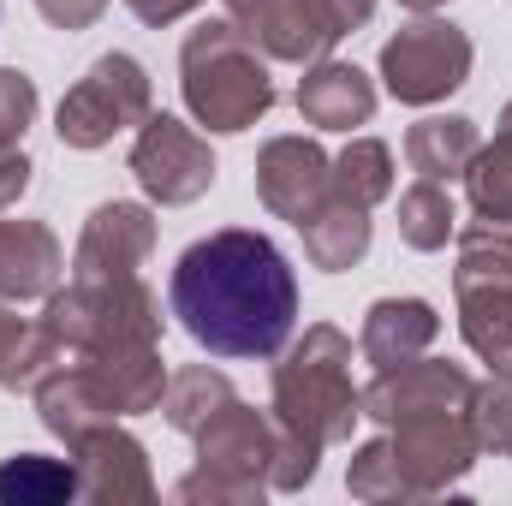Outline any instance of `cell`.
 Wrapping results in <instances>:
<instances>
[{"instance_id":"obj_1","label":"cell","mask_w":512,"mask_h":506,"mask_svg":"<svg viewBox=\"0 0 512 506\" xmlns=\"http://www.w3.org/2000/svg\"><path fill=\"white\" fill-rule=\"evenodd\" d=\"M167 304L215 358H280L298 328V274L268 233L221 227L173 262Z\"/></svg>"},{"instance_id":"obj_2","label":"cell","mask_w":512,"mask_h":506,"mask_svg":"<svg viewBox=\"0 0 512 506\" xmlns=\"http://www.w3.org/2000/svg\"><path fill=\"white\" fill-rule=\"evenodd\" d=\"M274 495H298L316 483V465L328 447L352 441V423L364 417V387H352V340L334 322H310L298 340H286L274 387Z\"/></svg>"},{"instance_id":"obj_3","label":"cell","mask_w":512,"mask_h":506,"mask_svg":"<svg viewBox=\"0 0 512 506\" xmlns=\"http://www.w3.org/2000/svg\"><path fill=\"white\" fill-rule=\"evenodd\" d=\"M179 90L191 120L209 131H251L274 108V78H268V54L256 48V36L233 18H209L185 36L179 48Z\"/></svg>"},{"instance_id":"obj_4","label":"cell","mask_w":512,"mask_h":506,"mask_svg":"<svg viewBox=\"0 0 512 506\" xmlns=\"http://www.w3.org/2000/svg\"><path fill=\"white\" fill-rule=\"evenodd\" d=\"M42 322L54 328L66 358H102V352H126V346H161V298L137 274L66 280V292L54 286Z\"/></svg>"},{"instance_id":"obj_5","label":"cell","mask_w":512,"mask_h":506,"mask_svg":"<svg viewBox=\"0 0 512 506\" xmlns=\"http://www.w3.org/2000/svg\"><path fill=\"white\" fill-rule=\"evenodd\" d=\"M197 471L173 483L179 501H209V506H256L274 483V417L251 411L245 399H233L227 411H215L197 435Z\"/></svg>"},{"instance_id":"obj_6","label":"cell","mask_w":512,"mask_h":506,"mask_svg":"<svg viewBox=\"0 0 512 506\" xmlns=\"http://www.w3.org/2000/svg\"><path fill=\"white\" fill-rule=\"evenodd\" d=\"M453 292H459V334L465 346L512 376V221H471L459 233V268H453Z\"/></svg>"},{"instance_id":"obj_7","label":"cell","mask_w":512,"mask_h":506,"mask_svg":"<svg viewBox=\"0 0 512 506\" xmlns=\"http://www.w3.org/2000/svg\"><path fill=\"white\" fill-rule=\"evenodd\" d=\"M155 90H149V72L131 60V54H102L66 96H60V114H54V131L66 149H102L114 143L120 131H137L155 108Z\"/></svg>"},{"instance_id":"obj_8","label":"cell","mask_w":512,"mask_h":506,"mask_svg":"<svg viewBox=\"0 0 512 506\" xmlns=\"http://www.w3.org/2000/svg\"><path fill=\"white\" fill-rule=\"evenodd\" d=\"M471 60H477V48L459 24L417 12V24H405L399 36L382 42V84L405 108H435L471 78Z\"/></svg>"},{"instance_id":"obj_9","label":"cell","mask_w":512,"mask_h":506,"mask_svg":"<svg viewBox=\"0 0 512 506\" xmlns=\"http://www.w3.org/2000/svg\"><path fill=\"white\" fill-rule=\"evenodd\" d=\"M387 453L399 465V483L411 501H435L447 489H459L477 465V429L465 411H435V417H405L387 435Z\"/></svg>"},{"instance_id":"obj_10","label":"cell","mask_w":512,"mask_h":506,"mask_svg":"<svg viewBox=\"0 0 512 506\" xmlns=\"http://www.w3.org/2000/svg\"><path fill=\"white\" fill-rule=\"evenodd\" d=\"M131 173L143 185L149 203L161 209H185L197 197H209L215 185V155H209V137L173 120V114H149L137 126V143H131Z\"/></svg>"},{"instance_id":"obj_11","label":"cell","mask_w":512,"mask_h":506,"mask_svg":"<svg viewBox=\"0 0 512 506\" xmlns=\"http://www.w3.org/2000/svg\"><path fill=\"white\" fill-rule=\"evenodd\" d=\"M376 18V0H268L251 18V36L268 60L316 66L340 48V36L364 30Z\"/></svg>"},{"instance_id":"obj_12","label":"cell","mask_w":512,"mask_h":506,"mask_svg":"<svg viewBox=\"0 0 512 506\" xmlns=\"http://www.w3.org/2000/svg\"><path fill=\"white\" fill-rule=\"evenodd\" d=\"M471 387L465 364H447V358H405V364H387L376 370V381L364 387V417L370 423H405V417H435V411H465L471 405Z\"/></svg>"},{"instance_id":"obj_13","label":"cell","mask_w":512,"mask_h":506,"mask_svg":"<svg viewBox=\"0 0 512 506\" xmlns=\"http://www.w3.org/2000/svg\"><path fill=\"white\" fill-rule=\"evenodd\" d=\"M334 191V155L316 137H268L256 155V197L280 221H310Z\"/></svg>"},{"instance_id":"obj_14","label":"cell","mask_w":512,"mask_h":506,"mask_svg":"<svg viewBox=\"0 0 512 506\" xmlns=\"http://www.w3.org/2000/svg\"><path fill=\"white\" fill-rule=\"evenodd\" d=\"M72 465H78V501H96V506L155 501V477H149L143 441L126 435L120 423H102V429L78 435L72 441Z\"/></svg>"},{"instance_id":"obj_15","label":"cell","mask_w":512,"mask_h":506,"mask_svg":"<svg viewBox=\"0 0 512 506\" xmlns=\"http://www.w3.org/2000/svg\"><path fill=\"white\" fill-rule=\"evenodd\" d=\"M155 256V215L143 203H102L90 209L78 251H72V280H114V274H137Z\"/></svg>"},{"instance_id":"obj_16","label":"cell","mask_w":512,"mask_h":506,"mask_svg":"<svg viewBox=\"0 0 512 506\" xmlns=\"http://www.w3.org/2000/svg\"><path fill=\"white\" fill-rule=\"evenodd\" d=\"M298 114L322 131L370 126V114H376V84H370V72H358L352 60H316V66H304Z\"/></svg>"},{"instance_id":"obj_17","label":"cell","mask_w":512,"mask_h":506,"mask_svg":"<svg viewBox=\"0 0 512 506\" xmlns=\"http://www.w3.org/2000/svg\"><path fill=\"white\" fill-rule=\"evenodd\" d=\"M66 274V251L54 239V227L42 221H0V298L24 304V298H48Z\"/></svg>"},{"instance_id":"obj_18","label":"cell","mask_w":512,"mask_h":506,"mask_svg":"<svg viewBox=\"0 0 512 506\" xmlns=\"http://www.w3.org/2000/svg\"><path fill=\"white\" fill-rule=\"evenodd\" d=\"M435 334H441V316H435L429 298H376V304L364 310L358 352H364V364L387 370V364L423 358V352L435 346Z\"/></svg>"},{"instance_id":"obj_19","label":"cell","mask_w":512,"mask_h":506,"mask_svg":"<svg viewBox=\"0 0 512 506\" xmlns=\"http://www.w3.org/2000/svg\"><path fill=\"white\" fill-rule=\"evenodd\" d=\"M30 393H36V411H42L48 435H60L66 447H72L78 435L102 429V423H120V417H114V405L102 399V387L90 381V370H84L78 358H72V364H54V370L36 381Z\"/></svg>"},{"instance_id":"obj_20","label":"cell","mask_w":512,"mask_h":506,"mask_svg":"<svg viewBox=\"0 0 512 506\" xmlns=\"http://www.w3.org/2000/svg\"><path fill=\"white\" fill-rule=\"evenodd\" d=\"M90 381L102 387V399L114 405V417H143V411H161V393H167V364H161V346H126V352H102V358H78Z\"/></svg>"},{"instance_id":"obj_21","label":"cell","mask_w":512,"mask_h":506,"mask_svg":"<svg viewBox=\"0 0 512 506\" xmlns=\"http://www.w3.org/2000/svg\"><path fill=\"white\" fill-rule=\"evenodd\" d=\"M298 233H304V256H310L316 268L346 274V268H358V262H364L376 221H370V209H364V203H352L346 191H328V203H322L310 221H298Z\"/></svg>"},{"instance_id":"obj_22","label":"cell","mask_w":512,"mask_h":506,"mask_svg":"<svg viewBox=\"0 0 512 506\" xmlns=\"http://www.w3.org/2000/svg\"><path fill=\"white\" fill-rule=\"evenodd\" d=\"M477 149H483V131H477V120H465V114H429V120H417V126L405 131L411 173L417 179H435V185L465 179V167H471Z\"/></svg>"},{"instance_id":"obj_23","label":"cell","mask_w":512,"mask_h":506,"mask_svg":"<svg viewBox=\"0 0 512 506\" xmlns=\"http://www.w3.org/2000/svg\"><path fill=\"white\" fill-rule=\"evenodd\" d=\"M30 120H36V78L0 66V215L30 191V155H24Z\"/></svg>"},{"instance_id":"obj_24","label":"cell","mask_w":512,"mask_h":506,"mask_svg":"<svg viewBox=\"0 0 512 506\" xmlns=\"http://www.w3.org/2000/svg\"><path fill=\"white\" fill-rule=\"evenodd\" d=\"M0 501L6 506H66L78 501V465L48 453H12L0 465Z\"/></svg>"},{"instance_id":"obj_25","label":"cell","mask_w":512,"mask_h":506,"mask_svg":"<svg viewBox=\"0 0 512 506\" xmlns=\"http://www.w3.org/2000/svg\"><path fill=\"white\" fill-rule=\"evenodd\" d=\"M239 393H233V381L221 376V370H209V364H185V370H173L167 376V393H161V411H167V423L179 429V435H197L215 411H227Z\"/></svg>"},{"instance_id":"obj_26","label":"cell","mask_w":512,"mask_h":506,"mask_svg":"<svg viewBox=\"0 0 512 506\" xmlns=\"http://www.w3.org/2000/svg\"><path fill=\"white\" fill-rule=\"evenodd\" d=\"M453 233H459V209H453L447 185L417 179V185L399 197V239H405L411 251H447Z\"/></svg>"},{"instance_id":"obj_27","label":"cell","mask_w":512,"mask_h":506,"mask_svg":"<svg viewBox=\"0 0 512 506\" xmlns=\"http://www.w3.org/2000/svg\"><path fill=\"white\" fill-rule=\"evenodd\" d=\"M334 191H346L364 209L387 203L393 197V149H387L382 137H352L334 155Z\"/></svg>"},{"instance_id":"obj_28","label":"cell","mask_w":512,"mask_h":506,"mask_svg":"<svg viewBox=\"0 0 512 506\" xmlns=\"http://www.w3.org/2000/svg\"><path fill=\"white\" fill-rule=\"evenodd\" d=\"M54 364H66V346L54 340V328H48L42 316H36V322H18V334H12L6 352H0V387H6V393H30Z\"/></svg>"},{"instance_id":"obj_29","label":"cell","mask_w":512,"mask_h":506,"mask_svg":"<svg viewBox=\"0 0 512 506\" xmlns=\"http://www.w3.org/2000/svg\"><path fill=\"white\" fill-rule=\"evenodd\" d=\"M465 191L483 221H512V131H495V143H483L471 155Z\"/></svg>"},{"instance_id":"obj_30","label":"cell","mask_w":512,"mask_h":506,"mask_svg":"<svg viewBox=\"0 0 512 506\" xmlns=\"http://www.w3.org/2000/svg\"><path fill=\"white\" fill-rule=\"evenodd\" d=\"M465 417H471V429H477V447H483V453L512 459V376L495 370L489 381H477V387H471Z\"/></svg>"},{"instance_id":"obj_31","label":"cell","mask_w":512,"mask_h":506,"mask_svg":"<svg viewBox=\"0 0 512 506\" xmlns=\"http://www.w3.org/2000/svg\"><path fill=\"white\" fill-rule=\"evenodd\" d=\"M346 489H352V501H370V506L411 501L405 483H399V465H393V453H387V435L382 441H364V447L352 453V465H346Z\"/></svg>"},{"instance_id":"obj_32","label":"cell","mask_w":512,"mask_h":506,"mask_svg":"<svg viewBox=\"0 0 512 506\" xmlns=\"http://www.w3.org/2000/svg\"><path fill=\"white\" fill-rule=\"evenodd\" d=\"M36 12H42L54 30H90V24L108 12V0H36Z\"/></svg>"},{"instance_id":"obj_33","label":"cell","mask_w":512,"mask_h":506,"mask_svg":"<svg viewBox=\"0 0 512 506\" xmlns=\"http://www.w3.org/2000/svg\"><path fill=\"white\" fill-rule=\"evenodd\" d=\"M131 12L149 24V30H167V24H179V18H191L203 0H126Z\"/></svg>"},{"instance_id":"obj_34","label":"cell","mask_w":512,"mask_h":506,"mask_svg":"<svg viewBox=\"0 0 512 506\" xmlns=\"http://www.w3.org/2000/svg\"><path fill=\"white\" fill-rule=\"evenodd\" d=\"M221 6H227V18H233V24H245V30H251V18L268 6V0H221Z\"/></svg>"},{"instance_id":"obj_35","label":"cell","mask_w":512,"mask_h":506,"mask_svg":"<svg viewBox=\"0 0 512 506\" xmlns=\"http://www.w3.org/2000/svg\"><path fill=\"white\" fill-rule=\"evenodd\" d=\"M18 322H24V316H12V310H6V304H0V352H6V340H12V334H18Z\"/></svg>"},{"instance_id":"obj_36","label":"cell","mask_w":512,"mask_h":506,"mask_svg":"<svg viewBox=\"0 0 512 506\" xmlns=\"http://www.w3.org/2000/svg\"><path fill=\"white\" fill-rule=\"evenodd\" d=\"M405 12H435V6H447V0H399Z\"/></svg>"},{"instance_id":"obj_37","label":"cell","mask_w":512,"mask_h":506,"mask_svg":"<svg viewBox=\"0 0 512 506\" xmlns=\"http://www.w3.org/2000/svg\"><path fill=\"white\" fill-rule=\"evenodd\" d=\"M501 131H512V102H507V114H501Z\"/></svg>"}]
</instances>
